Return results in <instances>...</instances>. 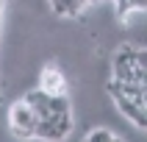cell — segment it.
Wrapping results in <instances>:
<instances>
[{"label": "cell", "instance_id": "5", "mask_svg": "<svg viewBox=\"0 0 147 142\" xmlns=\"http://www.w3.org/2000/svg\"><path fill=\"white\" fill-rule=\"evenodd\" d=\"M131 11H147V0H128Z\"/></svg>", "mask_w": 147, "mask_h": 142}, {"label": "cell", "instance_id": "1", "mask_svg": "<svg viewBox=\"0 0 147 142\" xmlns=\"http://www.w3.org/2000/svg\"><path fill=\"white\" fill-rule=\"evenodd\" d=\"M36 120H39V117L28 106L25 98L14 100V103L8 106V125H11L14 137H20V139H33V125H36Z\"/></svg>", "mask_w": 147, "mask_h": 142}, {"label": "cell", "instance_id": "3", "mask_svg": "<svg viewBox=\"0 0 147 142\" xmlns=\"http://www.w3.org/2000/svg\"><path fill=\"white\" fill-rule=\"evenodd\" d=\"M117 139H122V137L111 128H100V125H94L92 131L83 134V142H117Z\"/></svg>", "mask_w": 147, "mask_h": 142}, {"label": "cell", "instance_id": "4", "mask_svg": "<svg viewBox=\"0 0 147 142\" xmlns=\"http://www.w3.org/2000/svg\"><path fill=\"white\" fill-rule=\"evenodd\" d=\"M136 61H139L142 70H147V50L144 48H136Z\"/></svg>", "mask_w": 147, "mask_h": 142}, {"label": "cell", "instance_id": "2", "mask_svg": "<svg viewBox=\"0 0 147 142\" xmlns=\"http://www.w3.org/2000/svg\"><path fill=\"white\" fill-rule=\"evenodd\" d=\"M39 89H45L47 95H67V78L56 64L42 67L39 73Z\"/></svg>", "mask_w": 147, "mask_h": 142}]
</instances>
